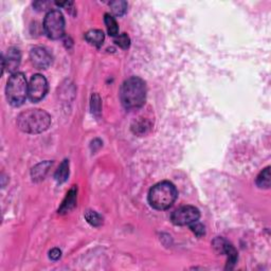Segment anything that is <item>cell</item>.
I'll list each match as a JSON object with an SVG mask.
<instances>
[{
	"label": "cell",
	"instance_id": "cell-1",
	"mask_svg": "<svg viewBox=\"0 0 271 271\" xmlns=\"http://www.w3.org/2000/svg\"><path fill=\"white\" fill-rule=\"evenodd\" d=\"M121 103L126 109H138L145 103L146 85L142 78L133 76L126 80L120 90Z\"/></svg>",
	"mask_w": 271,
	"mask_h": 271
},
{
	"label": "cell",
	"instance_id": "cell-2",
	"mask_svg": "<svg viewBox=\"0 0 271 271\" xmlns=\"http://www.w3.org/2000/svg\"><path fill=\"white\" fill-rule=\"evenodd\" d=\"M51 124V117L42 109H28L17 117V126L26 134H40Z\"/></svg>",
	"mask_w": 271,
	"mask_h": 271
},
{
	"label": "cell",
	"instance_id": "cell-3",
	"mask_svg": "<svg viewBox=\"0 0 271 271\" xmlns=\"http://www.w3.org/2000/svg\"><path fill=\"white\" fill-rule=\"evenodd\" d=\"M177 196V189L172 182L161 181L149 190L148 203L156 210H168L174 204Z\"/></svg>",
	"mask_w": 271,
	"mask_h": 271
},
{
	"label": "cell",
	"instance_id": "cell-4",
	"mask_svg": "<svg viewBox=\"0 0 271 271\" xmlns=\"http://www.w3.org/2000/svg\"><path fill=\"white\" fill-rule=\"evenodd\" d=\"M5 95L8 102L14 107H19L26 102L27 98L29 97V84L27 83L24 73L16 72L9 77Z\"/></svg>",
	"mask_w": 271,
	"mask_h": 271
},
{
	"label": "cell",
	"instance_id": "cell-5",
	"mask_svg": "<svg viewBox=\"0 0 271 271\" xmlns=\"http://www.w3.org/2000/svg\"><path fill=\"white\" fill-rule=\"evenodd\" d=\"M45 34L51 39H60L65 34V18L60 10L49 11L44 19Z\"/></svg>",
	"mask_w": 271,
	"mask_h": 271
},
{
	"label": "cell",
	"instance_id": "cell-6",
	"mask_svg": "<svg viewBox=\"0 0 271 271\" xmlns=\"http://www.w3.org/2000/svg\"><path fill=\"white\" fill-rule=\"evenodd\" d=\"M201 218V212L193 205H183L173 212L170 220L176 226H190Z\"/></svg>",
	"mask_w": 271,
	"mask_h": 271
},
{
	"label": "cell",
	"instance_id": "cell-7",
	"mask_svg": "<svg viewBox=\"0 0 271 271\" xmlns=\"http://www.w3.org/2000/svg\"><path fill=\"white\" fill-rule=\"evenodd\" d=\"M48 92V82L41 74H34L29 83V99L33 103H37L44 99Z\"/></svg>",
	"mask_w": 271,
	"mask_h": 271
},
{
	"label": "cell",
	"instance_id": "cell-8",
	"mask_svg": "<svg viewBox=\"0 0 271 271\" xmlns=\"http://www.w3.org/2000/svg\"><path fill=\"white\" fill-rule=\"evenodd\" d=\"M213 247L220 254H226L228 256L227 269H232L234 264L237 261V252L235 248L223 237H217L213 241Z\"/></svg>",
	"mask_w": 271,
	"mask_h": 271
},
{
	"label": "cell",
	"instance_id": "cell-9",
	"mask_svg": "<svg viewBox=\"0 0 271 271\" xmlns=\"http://www.w3.org/2000/svg\"><path fill=\"white\" fill-rule=\"evenodd\" d=\"M32 65L37 69H47L52 64V56L45 48L35 47L30 52Z\"/></svg>",
	"mask_w": 271,
	"mask_h": 271
},
{
	"label": "cell",
	"instance_id": "cell-10",
	"mask_svg": "<svg viewBox=\"0 0 271 271\" xmlns=\"http://www.w3.org/2000/svg\"><path fill=\"white\" fill-rule=\"evenodd\" d=\"M21 54L16 48H11L2 58V69L13 74L17 72V68L20 65Z\"/></svg>",
	"mask_w": 271,
	"mask_h": 271
},
{
	"label": "cell",
	"instance_id": "cell-11",
	"mask_svg": "<svg viewBox=\"0 0 271 271\" xmlns=\"http://www.w3.org/2000/svg\"><path fill=\"white\" fill-rule=\"evenodd\" d=\"M76 197H77V188L75 187V185H73V187L71 188L70 191L67 193L63 203L61 204L60 209H59V213L66 214L72 210L76 204Z\"/></svg>",
	"mask_w": 271,
	"mask_h": 271
},
{
	"label": "cell",
	"instance_id": "cell-12",
	"mask_svg": "<svg viewBox=\"0 0 271 271\" xmlns=\"http://www.w3.org/2000/svg\"><path fill=\"white\" fill-rule=\"evenodd\" d=\"M52 165H53L52 161H45V162L38 163L37 166H35L31 170L32 180L35 182L44 180L49 172V169H51Z\"/></svg>",
	"mask_w": 271,
	"mask_h": 271
},
{
	"label": "cell",
	"instance_id": "cell-13",
	"mask_svg": "<svg viewBox=\"0 0 271 271\" xmlns=\"http://www.w3.org/2000/svg\"><path fill=\"white\" fill-rule=\"evenodd\" d=\"M85 38L90 45L95 47H101L105 39V35L101 30H90L85 34Z\"/></svg>",
	"mask_w": 271,
	"mask_h": 271
},
{
	"label": "cell",
	"instance_id": "cell-14",
	"mask_svg": "<svg viewBox=\"0 0 271 271\" xmlns=\"http://www.w3.org/2000/svg\"><path fill=\"white\" fill-rule=\"evenodd\" d=\"M69 177V161L68 160H64L59 169H56L54 178L55 180L58 181V183H63L65 182Z\"/></svg>",
	"mask_w": 271,
	"mask_h": 271
},
{
	"label": "cell",
	"instance_id": "cell-15",
	"mask_svg": "<svg viewBox=\"0 0 271 271\" xmlns=\"http://www.w3.org/2000/svg\"><path fill=\"white\" fill-rule=\"evenodd\" d=\"M104 21H105L106 28H107V31H108V34L110 35V36H112L113 38L118 36L119 27H118V24H117L115 17H112L110 14H105Z\"/></svg>",
	"mask_w": 271,
	"mask_h": 271
},
{
	"label": "cell",
	"instance_id": "cell-16",
	"mask_svg": "<svg viewBox=\"0 0 271 271\" xmlns=\"http://www.w3.org/2000/svg\"><path fill=\"white\" fill-rule=\"evenodd\" d=\"M270 168L263 169L260 175L256 178V184L261 189H269L270 187Z\"/></svg>",
	"mask_w": 271,
	"mask_h": 271
},
{
	"label": "cell",
	"instance_id": "cell-17",
	"mask_svg": "<svg viewBox=\"0 0 271 271\" xmlns=\"http://www.w3.org/2000/svg\"><path fill=\"white\" fill-rule=\"evenodd\" d=\"M112 13L115 14L116 16H123L124 14L127 12V2L123 1V0H117V1H111L109 3Z\"/></svg>",
	"mask_w": 271,
	"mask_h": 271
},
{
	"label": "cell",
	"instance_id": "cell-18",
	"mask_svg": "<svg viewBox=\"0 0 271 271\" xmlns=\"http://www.w3.org/2000/svg\"><path fill=\"white\" fill-rule=\"evenodd\" d=\"M84 216H85V218H86L87 222L94 227H100L103 224L102 216L95 211H87L86 213H85Z\"/></svg>",
	"mask_w": 271,
	"mask_h": 271
},
{
	"label": "cell",
	"instance_id": "cell-19",
	"mask_svg": "<svg viewBox=\"0 0 271 271\" xmlns=\"http://www.w3.org/2000/svg\"><path fill=\"white\" fill-rule=\"evenodd\" d=\"M115 42L122 49H128L131 46V38L126 33H122L115 37Z\"/></svg>",
	"mask_w": 271,
	"mask_h": 271
},
{
	"label": "cell",
	"instance_id": "cell-20",
	"mask_svg": "<svg viewBox=\"0 0 271 271\" xmlns=\"http://www.w3.org/2000/svg\"><path fill=\"white\" fill-rule=\"evenodd\" d=\"M190 228H191V230L195 233L196 237H203V235L205 234L204 227L201 223L195 222L193 224H191Z\"/></svg>",
	"mask_w": 271,
	"mask_h": 271
},
{
	"label": "cell",
	"instance_id": "cell-21",
	"mask_svg": "<svg viewBox=\"0 0 271 271\" xmlns=\"http://www.w3.org/2000/svg\"><path fill=\"white\" fill-rule=\"evenodd\" d=\"M61 256H62V251L60 250L59 248H54V249H52L51 251L49 252V258L51 259L52 261L60 260Z\"/></svg>",
	"mask_w": 271,
	"mask_h": 271
},
{
	"label": "cell",
	"instance_id": "cell-22",
	"mask_svg": "<svg viewBox=\"0 0 271 271\" xmlns=\"http://www.w3.org/2000/svg\"><path fill=\"white\" fill-rule=\"evenodd\" d=\"M50 4V2H42V1H38V2H35L34 3V6L36 8V10L38 11H45L47 10V6Z\"/></svg>",
	"mask_w": 271,
	"mask_h": 271
}]
</instances>
